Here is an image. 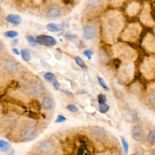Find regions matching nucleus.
Returning a JSON list of instances; mask_svg holds the SVG:
<instances>
[{"label": "nucleus", "mask_w": 155, "mask_h": 155, "mask_svg": "<svg viewBox=\"0 0 155 155\" xmlns=\"http://www.w3.org/2000/svg\"><path fill=\"white\" fill-rule=\"evenodd\" d=\"M36 128L33 124H27L22 129L21 136L25 140H31L36 136Z\"/></svg>", "instance_id": "nucleus-1"}, {"label": "nucleus", "mask_w": 155, "mask_h": 155, "mask_svg": "<svg viewBox=\"0 0 155 155\" xmlns=\"http://www.w3.org/2000/svg\"><path fill=\"white\" fill-rule=\"evenodd\" d=\"M131 134L133 139L136 142H140L145 140L146 135L145 131L143 128L140 125H137L134 126L131 129Z\"/></svg>", "instance_id": "nucleus-2"}, {"label": "nucleus", "mask_w": 155, "mask_h": 155, "mask_svg": "<svg viewBox=\"0 0 155 155\" xmlns=\"http://www.w3.org/2000/svg\"><path fill=\"white\" fill-rule=\"evenodd\" d=\"M54 148V143L51 140H46L41 143L38 147L39 152L43 154L51 153Z\"/></svg>", "instance_id": "nucleus-3"}, {"label": "nucleus", "mask_w": 155, "mask_h": 155, "mask_svg": "<svg viewBox=\"0 0 155 155\" xmlns=\"http://www.w3.org/2000/svg\"><path fill=\"white\" fill-rule=\"evenodd\" d=\"M90 136L96 140H101L106 136V131L103 128L95 126L91 128Z\"/></svg>", "instance_id": "nucleus-4"}, {"label": "nucleus", "mask_w": 155, "mask_h": 155, "mask_svg": "<svg viewBox=\"0 0 155 155\" xmlns=\"http://www.w3.org/2000/svg\"><path fill=\"white\" fill-rule=\"evenodd\" d=\"M36 39L38 40L39 44L44 45L45 46L51 47L56 44V39L53 37L48 35H39L37 36Z\"/></svg>", "instance_id": "nucleus-5"}, {"label": "nucleus", "mask_w": 155, "mask_h": 155, "mask_svg": "<svg viewBox=\"0 0 155 155\" xmlns=\"http://www.w3.org/2000/svg\"><path fill=\"white\" fill-rule=\"evenodd\" d=\"M83 33L85 39H92L96 36V29L91 25H87L84 28Z\"/></svg>", "instance_id": "nucleus-6"}, {"label": "nucleus", "mask_w": 155, "mask_h": 155, "mask_svg": "<svg viewBox=\"0 0 155 155\" xmlns=\"http://www.w3.org/2000/svg\"><path fill=\"white\" fill-rule=\"evenodd\" d=\"M145 142L150 147H154L155 145V130L151 129L149 130L145 137Z\"/></svg>", "instance_id": "nucleus-7"}, {"label": "nucleus", "mask_w": 155, "mask_h": 155, "mask_svg": "<svg viewBox=\"0 0 155 155\" xmlns=\"http://www.w3.org/2000/svg\"><path fill=\"white\" fill-rule=\"evenodd\" d=\"M54 100L50 97H45L42 99V106L44 109L46 110H51L54 107Z\"/></svg>", "instance_id": "nucleus-8"}, {"label": "nucleus", "mask_w": 155, "mask_h": 155, "mask_svg": "<svg viewBox=\"0 0 155 155\" xmlns=\"http://www.w3.org/2000/svg\"><path fill=\"white\" fill-rule=\"evenodd\" d=\"M5 20L9 23L13 24H19L21 22L22 18L19 15L10 14L5 17Z\"/></svg>", "instance_id": "nucleus-9"}, {"label": "nucleus", "mask_w": 155, "mask_h": 155, "mask_svg": "<svg viewBox=\"0 0 155 155\" xmlns=\"http://www.w3.org/2000/svg\"><path fill=\"white\" fill-rule=\"evenodd\" d=\"M147 102L150 107L155 109V90H151L148 93Z\"/></svg>", "instance_id": "nucleus-10"}, {"label": "nucleus", "mask_w": 155, "mask_h": 155, "mask_svg": "<svg viewBox=\"0 0 155 155\" xmlns=\"http://www.w3.org/2000/svg\"><path fill=\"white\" fill-rule=\"evenodd\" d=\"M4 68L8 72H14L16 70L17 67L16 64L12 61H7L4 63Z\"/></svg>", "instance_id": "nucleus-11"}, {"label": "nucleus", "mask_w": 155, "mask_h": 155, "mask_svg": "<svg viewBox=\"0 0 155 155\" xmlns=\"http://www.w3.org/2000/svg\"><path fill=\"white\" fill-rule=\"evenodd\" d=\"M44 88L40 84H35L31 88V93L35 96H40L44 92Z\"/></svg>", "instance_id": "nucleus-12"}, {"label": "nucleus", "mask_w": 155, "mask_h": 155, "mask_svg": "<svg viewBox=\"0 0 155 155\" xmlns=\"http://www.w3.org/2000/svg\"><path fill=\"white\" fill-rule=\"evenodd\" d=\"M61 10L57 7H51L47 11V15L50 17H57L61 15Z\"/></svg>", "instance_id": "nucleus-13"}, {"label": "nucleus", "mask_w": 155, "mask_h": 155, "mask_svg": "<svg viewBox=\"0 0 155 155\" xmlns=\"http://www.w3.org/2000/svg\"><path fill=\"white\" fill-rule=\"evenodd\" d=\"M48 31L50 32H58L61 30L60 25L54 23H49L46 26Z\"/></svg>", "instance_id": "nucleus-14"}, {"label": "nucleus", "mask_w": 155, "mask_h": 155, "mask_svg": "<svg viewBox=\"0 0 155 155\" xmlns=\"http://www.w3.org/2000/svg\"><path fill=\"white\" fill-rule=\"evenodd\" d=\"M21 55L24 61L28 62L30 60V51L28 49H22L21 51Z\"/></svg>", "instance_id": "nucleus-15"}, {"label": "nucleus", "mask_w": 155, "mask_h": 155, "mask_svg": "<svg viewBox=\"0 0 155 155\" xmlns=\"http://www.w3.org/2000/svg\"><path fill=\"white\" fill-rule=\"evenodd\" d=\"M11 147V145L5 141V140H0V150L1 151H4V152H5L7 151Z\"/></svg>", "instance_id": "nucleus-16"}, {"label": "nucleus", "mask_w": 155, "mask_h": 155, "mask_svg": "<svg viewBox=\"0 0 155 155\" xmlns=\"http://www.w3.org/2000/svg\"><path fill=\"white\" fill-rule=\"evenodd\" d=\"M44 78L48 82H53L54 81L56 80V76L53 73H52L51 72L46 73L44 75Z\"/></svg>", "instance_id": "nucleus-17"}, {"label": "nucleus", "mask_w": 155, "mask_h": 155, "mask_svg": "<svg viewBox=\"0 0 155 155\" xmlns=\"http://www.w3.org/2000/svg\"><path fill=\"white\" fill-rule=\"evenodd\" d=\"M30 105L33 108H34L35 110H37V111H40L41 109V105L40 103L38 101L35 100V99H33V100H32V101L30 102Z\"/></svg>", "instance_id": "nucleus-18"}, {"label": "nucleus", "mask_w": 155, "mask_h": 155, "mask_svg": "<svg viewBox=\"0 0 155 155\" xmlns=\"http://www.w3.org/2000/svg\"><path fill=\"white\" fill-rule=\"evenodd\" d=\"M121 142L123 145V149L125 153V155H128V150H129V145L127 140L124 137H121Z\"/></svg>", "instance_id": "nucleus-19"}, {"label": "nucleus", "mask_w": 155, "mask_h": 155, "mask_svg": "<svg viewBox=\"0 0 155 155\" xmlns=\"http://www.w3.org/2000/svg\"><path fill=\"white\" fill-rule=\"evenodd\" d=\"M75 61H76V62L77 63V64L81 68H87V65H86L85 62L80 56H76L75 58Z\"/></svg>", "instance_id": "nucleus-20"}, {"label": "nucleus", "mask_w": 155, "mask_h": 155, "mask_svg": "<svg viewBox=\"0 0 155 155\" xmlns=\"http://www.w3.org/2000/svg\"><path fill=\"white\" fill-rule=\"evenodd\" d=\"M26 38L28 41V42L32 45H36L38 44H39L38 40L33 36L31 35H27L26 36Z\"/></svg>", "instance_id": "nucleus-21"}, {"label": "nucleus", "mask_w": 155, "mask_h": 155, "mask_svg": "<svg viewBox=\"0 0 155 155\" xmlns=\"http://www.w3.org/2000/svg\"><path fill=\"white\" fill-rule=\"evenodd\" d=\"M109 109H110L109 105L106 104L99 105V110L101 113H106L109 110Z\"/></svg>", "instance_id": "nucleus-22"}, {"label": "nucleus", "mask_w": 155, "mask_h": 155, "mask_svg": "<svg viewBox=\"0 0 155 155\" xmlns=\"http://www.w3.org/2000/svg\"><path fill=\"white\" fill-rule=\"evenodd\" d=\"M87 4L89 6H91V7L96 8L102 5V1H87Z\"/></svg>", "instance_id": "nucleus-23"}, {"label": "nucleus", "mask_w": 155, "mask_h": 155, "mask_svg": "<svg viewBox=\"0 0 155 155\" xmlns=\"http://www.w3.org/2000/svg\"><path fill=\"white\" fill-rule=\"evenodd\" d=\"M18 35V33L13 30H8L5 33V36L9 38H13Z\"/></svg>", "instance_id": "nucleus-24"}, {"label": "nucleus", "mask_w": 155, "mask_h": 155, "mask_svg": "<svg viewBox=\"0 0 155 155\" xmlns=\"http://www.w3.org/2000/svg\"><path fill=\"white\" fill-rule=\"evenodd\" d=\"M98 80H99V82L100 84L101 85V86L103 87L104 89H105L107 91H109L110 90L107 84H106L105 81H104V79L103 78H102L101 77H98Z\"/></svg>", "instance_id": "nucleus-25"}, {"label": "nucleus", "mask_w": 155, "mask_h": 155, "mask_svg": "<svg viewBox=\"0 0 155 155\" xmlns=\"http://www.w3.org/2000/svg\"><path fill=\"white\" fill-rule=\"evenodd\" d=\"M106 101H107V98H106V96L104 94H100L98 95V96H97V101H98L99 104H105Z\"/></svg>", "instance_id": "nucleus-26"}, {"label": "nucleus", "mask_w": 155, "mask_h": 155, "mask_svg": "<svg viewBox=\"0 0 155 155\" xmlns=\"http://www.w3.org/2000/svg\"><path fill=\"white\" fill-rule=\"evenodd\" d=\"M84 54L88 58V59H91V56L93 54V51L91 49H86L83 51Z\"/></svg>", "instance_id": "nucleus-27"}, {"label": "nucleus", "mask_w": 155, "mask_h": 155, "mask_svg": "<svg viewBox=\"0 0 155 155\" xmlns=\"http://www.w3.org/2000/svg\"><path fill=\"white\" fill-rule=\"evenodd\" d=\"M67 108L71 112H78V108L77 107H76L73 104H69L67 106Z\"/></svg>", "instance_id": "nucleus-28"}, {"label": "nucleus", "mask_w": 155, "mask_h": 155, "mask_svg": "<svg viewBox=\"0 0 155 155\" xmlns=\"http://www.w3.org/2000/svg\"><path fill=\"white\" fill-rule=\"evenodd\" d=\"M28 117L35 119H37L39 118V114L36 113V111H30L28 112Z\"/></svg>", "instance_id": "nucleus-29"}, {"label": "nucleus", "mask_w": 155, "mask_h": 155, "mask_svg": "<svg viewBox=\"0 0 155 155\" xmlns=\"http://www.w3.org/2000/svg\"><path fill=\"white\" fill-rule=\"evenodd\" d=\"M66 117L62 115V114H59L58 115V117L56 118V119L55 120V122L56 123H61V122H63L64 121L66 120Z\"/></svg>", "instance_id": "nucleus-30"}, {"label": "nucleus", "mask_w": 155, "mask_h": 155, "mask_svg": "<svg viewBox=\"0 0 155 155\" xmlns=\"http://www.w3.org/2000/svg\"><path fill=\"white\" fill-rule=\"evenodd\" d=\"M9 86L10 88H13V89H16L17 88L19 87V83L18 82L16 81H12L10 84H9Z\"/></svg>", "instance_id": "nucleus-31"}, {"label": "nucleus", "mask_w": 155, "mask_h": 155, "mask_svg": "<svg viewBox=\"0 0 155 155\" xmlns=\"http://www.w3.org/2000/svg\"><path fill=\"white\" fill-rule=\"evenodd\" d=\"M113 65H114L115 68H118L120 66V61L119 59H114L113 60Z\"/></svg>", "instance_id": "nucleus-32"}, {"label": "nucleus", "mask_w": 155, "mask_h": 155, "mask_svg": "<svg viewBox=\"0 0 155 155\" xmlns=\"http://www.w3.org/2000/svg\"><path fill=\"white\" fill-rule=\"evenodd\" d=\"M53 87H54L55 90H58L59 88V87H60V84H59V82L57 80L54 81L53 82Z\"/></svg>", "instance_id": "nucleus-33"}, {"label": "nucleus", "mask_w": 155, "mask_h": 155, "mask_svg": "<svg viewBox=\"0 0 155 155\" xmlns=\"http://www.w3.org/2000/svg\"><path fill=\"white\" fill-rule=\"evenodd\" d=\"M131 155H147L146 153L143 151H137L131 154Z\"/></svg>", "instance_id": "nucleus-34"}, {"label": "nucleus", "mask_w": 155, "mask_h": 155, "mask_svg": "<svg viewBox=\"0 0 155 155\" xmlns=\"http://www.w3.org/2000/svg\"><path fill=\"white\" fill-rule=\"evenodd\" d=\"M84 148L81 146L79 149H78V155H83L84 154Z\"/></svg>", "instance_id": "nucleus-35"}, {"label": "nucleus", "mask_w": 155, "mask_h": 155, "mask_svg": "<svg viewBox=\"0 0 155 155\" xmlns=\"http://www.w3.org/2000/svg\"><path fill=\"white\" fill-rule=\"evenodd\" d=\"M12 51H13L15 54H16V55H19V54H21V53H19V50H18V48H12Z\"/></svg>", "instance_id": "nucleus-36"}, {"label": "nucleus", "mask_w": 155, "mask_h": 155, "mask_svg": "<svg viewBox=\"0 0 155 155\" xmlns=\"http://www.w3.org/2000/svg\"><path fill=\"white\" fill-rule=\"evenodd\" d=\"M148 155H155V148L150 150Z\"/></svg>", "instance_id": "nucleus-37"}]
</instances>
